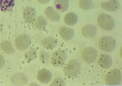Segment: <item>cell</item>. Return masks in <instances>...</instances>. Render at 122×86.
<instances>
[{
  "instance_id": "obj_5",
  "label": "cell",
  "mask_w": 122,
  "mask_h": 86,
  "mask_svg": "<svg viewBox=\"0 0 122 86\" xmlns=\"http://www.w3.org/2000/svg\"><path fill=\"white\" fill-rule=\"evenodd\" d=\"M98 46L99 48L101 50L110 52L115 49L116 43L115 40L112 37L106 35L100 38L98 43Z\"/></svg>"
},
{
  "instance_id": "obj_29",
  "label": "cell",
  "mask_w": 122,
  "mask_h": 86,
  "mask_svg": "<svg viewBox=\"0 0 122 86\" xmlns=\"http://www.w3.org/2000/svg\"><path fill=\"white\" fill-rule=\"evenodd\" d=\"M2 30V27L0 23V33L1 32Z\"/></svg>"
},
{
  "instance_id": "obj_28",
  "label": "cell",
  "mask_w": 122,
  "mask_h": 86,
  "mask_svg": "<svg viewBox=\"0 0 122 86\" xmlns=\"http://www.w3.org/2000/svg\"><path fill=\"white\" fill-rule=\"evenodd\" d=\"M37 84L36 83L33 82L32 83H31V84H30V85H30V86H34V84L35 86L39 85H37Z\"/></svg>"
},
{
  "instance_id": "obj_11",
  "label": "cell",
  "mask_w": 122,
  "mask_h": 86,
  "mask_svg": "<svg viewBox=\"0 0 122 86\" xmlns=\"http://www.w3.org/2000/svg\"><path fill=\"white\" fill-rule=\"evenodd\" d=\"M44 13L47 18L52 22H58L61 17L59 12L52 6L47 7L45 10Z\"/></svg>"
},
{
  "instance_id": "obj_8",
  "label": "cell",
  "mask_w": 122,
  "mask_h": 86,
  "mask_svg": "<svg viewBox=\"0 0 122 86\" xmlns=\"http://www.w3.org/2000/svg\"><path fill=\"white\" fill-rule=\"evenodd\" d=\"M10 80L11 83L15 86H24L28 81L27 76L21 72H17L12 74L10 77Z\"/></svg>"
},
{
  "instance_id": "obj_21",
  "label": "cell",
  "mask_w": 122,
  "mask_h": 86,
  "mask_svg": "<svg viewBox=\"0 0 122 86\" xmlns=\"http://www.w3.org/2000/svg\"><path fill=\"white\" fill-rule=\"evenodd\" d=\"M64 20L65 23L69 26H73L77 23L78 20L77 15L73 12H70L64 16Z\"/></svg>"
},
{
  "instance_id": "obj_9",
  "label": "cell",
  "mask_w": 122,
  "mask_h": 86,
  "mask_svg": "<svg viewBox=\"0 0 122 86\" xmlns=\"http://www.w3.org/2000/svg\"><path fill=\"white\" fill-rule=\"evenodd\" d=\"M36 16V10L29 6L25 7L22 12V16L24 21L27 23L30 24L34 21Z\"/></svg>"
},
{
  "instance_id": "obj_16",
  "label": "cell",
  "mask_w": 122,
  "mask_h": 86,
  "mask_svg": "<svg viewBox=\"0 0 122 86\" xmlns=\"http://www.w3.org/2000/svg\"><path fill=\"white\" fill-rule=\"evenodd\" d=\"M96 29L95 27L91 24L85 25L81 29V33L82 35L87 38H92L94 37L96 35Z\"/></svg>"
},
{
  "instance_id": "obj_23",
  "label": "cell",
  "mask_w": 122,
  "mask_h": 86,
  "mask_svg": "<svg viewBox=\"0 0 122 86\" xmlns=\"http://www.w3.org/2000/svg\"><path fill=\"white\" fill-rule=\"evenodd\" d=\"M79 4L80 8L84 10H91L94 7L92 0H79Z\"/></svg>"
},
{
  "instance_id": "obj_10",
  "label": "cell",
  "mask_w": 122,
  "mask_h": 86,
  "mask_svg": "<svg viewBox=\"0 0 122 86\" xmlns=\"http://www.w3.org/2000/svg\"><path fill=\"white\" fill-rule=\"evenodd\" d=\"M52 75L51 72L46 69L39 70L36 75V78L41 83L46 84L49 82L51 80Z\"/></svg>"
},
{
  "instance_id": "obj_3",
  "label": "cell",
  "mask_w": 122,
  "mask_h": 86,
  "mask_svg": "<svg viewBox=\"0 0 122 86\" xmlns=\"http://www.w3.org/2000/svg\"><path fill=\"white\" fill-rule=\"evenodd\" d=\"M81 69V66L76 60L71 59L67 62L63 69L64 75L69 78L77 76L79 74Z\"/></svg>"
},
{
  "instance_id": "obj_12",
  "label": "cell",
  "mask_w": 122,
  "mask_h": 86,
  "mask_svg": "<svg viewBox=\"0 0 122 86\" xmlns=\"http://www.w3.org/2000/svg\"><path fill=\"white\" fill-rule=\"evenodd\" d=\"M97 62L98 65L101 67L108 69L112 66V60L110 56L105 54H101L98 58Z\"/></svg>"
},
{
  "instance_id": "obj_1",
  "label": "cell",
  "mask_w": 122,
  "mask_h": 86,
  "mask_svg": "<svg viewBox=\"0 0 122 86\" xmlns=\"http://www.w3.org/2000/svg\"><path fill=\"white\" fill-rule=\"evenodd\" d=\"M104 80L106 84L109 86H118L121 83L122 75L120 70L115 68L108 71L105 75Z\"/></svg>"
},
{
  "instance_id": "obj_26",
  "label": "cell",
  "mask_w": 122,
  "mask_h": 86,
  "mask_svg": "<svg viewBox=\"0 0 122 86\" xmlns=\"http://www.w3.org/2000/svg\"><path fill=\"white\" fill-rule=\"evenodd\" d=\"M5 63V60L3 56L0 53V69L4 66Z\"/></svg>"
},
{
  "instance_id": "obj_4",
  "label": "cell",
  "mask_w": 122,
  "mask_h": 86,
  "mask_svg": "<svg viewBox=\"0 0 122 86\" xmlns=\"http://www.w3.org/2000/svg\"><path fill=\"white\" fill-rule=\"evenodd\" d=\"M67 57L66 51L62 49H58L53 52L50 57L51 64L54 66L60 67L62 66Z\"/></svg>"
},
{
  "instance_id": "obj_24",
  "label": "cell",
  "mask_w": 122,
  "mask_h": 86,
  "mask_svg": "<svg viewBox=\"0 0 122 86\" xmlns=\"http://www.w3.org/2000/svg\"><path fill=\"white\" fill-rule=\"evenodd\" d=\"M39 59L42 63L48 65L49 63L50 56L49 53L46 51L41 50L39 54Z\"/></svg>"
},
{
  "instance_id": "obj_14",
  "label": "cell",
  "mask_w": 122,
  "mask_h": 86,
  "mask_svg": "<svg viewBox=\"0 0 122 86\" xmlns=\"http://www.w3.org/2000/svg\"><path fill=\"white\" fill-rule=\"evenodd\" d=\"M100 6L104 10L112 12L118 10L120 7V4L117 0H110L101 2Z\"/></svg>"
},
{
  "instance_id": "obj_13",
  "label": "cell",
  "mask_w": 122,
  "mask_h": 86,
  "mask_svg": "<svg viewBox=\"0 0 122 86\" xmlns=\"http://www.w3.org/2000/svg\"><path fill=\"white\" fill-rule=\"evenodd\" d=\"M58 32L61 38L66 41L69 40L72 38L74 34V31L73 29L65 26L60 27Z\"/></svg>"
},
{
  "instance_id": "obj_20",
  "label": "cell",
  "mask_w": 122,
  "mask_h": 86,
  "mask_svg": "<svg viewBox=\"0 0 122 86\" xmlns=\"http://www.w3.org/2000/svg\"><path fill=\"white\" fill-rule=\"evenodd\" d=\"M0 47L2 50L6 54H11L15 52L12 44L9 40H5L2 41L0 44Z\"/></svg>"
},
{
  "instance_id": "obj_25",
  "label": "cell",
  "mask_w": 122,
  "mask_h": 86,
  "mask_svg": "<svg viewBox=\"0 0 122 86\" xmlns=\"http://www.w3.org/2000/svg\"><path fill=\"white\" fill-rule=\"evenodd\" d=\"M65 83L62 77H58L55 78L49 85L50 86H65Z\"/></svg>"
},
{
  "instance_id": "obj_17",
  "label": "cell",
  "mask_w": 122,
  "mask_h": 86,
  "mask_svg": "<svg viewBox=\"0 0 122 86\" xmlns=\"http://www.w3.org/2000/svg\"><path fill=\"white\" fill-rule=\"evenodd\" d=\"M48 23L46 19L42 15L38 16L34 21V26L37 29L43 30L46 28Z\"/></svg>"
},
{
  "instance_id": "obj_18",
  "label": "cell",
  "mask_w": 122,
  "mask_h": 86,
  "mask_svg": "<svg viewBox=\"0 0 122 86\" xmlns=\"http://www.w3.org/2000/svg\"><path fill=\"white\" fill-rule=\"evenodd\" d=\"M53 3L55 9L59 12H64L69 6L68 0H54Z\"/></svg>"
},
{
  "instance_id": "obj_15",
  "label": "cell",
  "mask_w": 122,
  "mask_h": 86,
  "mask_svg": "<svg viewBox=\"0 0 122 86\" xmlns=\"http://www.w3.org/2000/svg\"><path fill=\"white\" fill-rule=\"evenodd\" d=\"M57 44V40L53 37L48 36L43 38L41 41L42 46L47 50H52L55 48Z\"/></svg>"
},
{
  "instance_id": "obj_22",
  "label": "cell",
  "mask_w": 122,
  "mask_h": 86,
  "mask_svg": "<svg viewBox=\"0 0 122 86\" xmlns=\"http://www.w3.org/2000/svg\"><path fill=\"white\" fill-rule=\"evenodd\" d=\"M37 50L34 47L30 48L25 53V59L28 61H32L35 60L37 57Z\"/></svg>"
},
{
  "instance_id": "obj_6",
  "label": "cell",
  "mask_w": 122,
  "mask_h": 86,
  "mask_svg": "<svg viewBox=\"0 0 122 86\" xmlns=\"http://www.w3.org/2000/svg\"><path fill=\"white\" fill-rule=\"evenodd\" d=\"M31 40L29 35L25 34H21L15 38L14 43L18 50L23 51L29 48L31 44Z\"/></svg>"
},
{
  "instance_id": "obj_19",
  "label": "cell",
  "mask_w": 122,
  "mask_h": 86,
  "mask_svg": "<svg viewBox=\"0 0 122 86\" xmlns=\"http://www.w3.org/2000/svg\"><path fill=\"white\" fill-rule=\"evenodd\" d=\"M15 3V0H0V10L4 12L11 11Z\"/></svg>"
},
{
  "instance_id": "obj_7",
  "label": "cell",
  "mask_w": 122,
  "mask_h": 86,
  "mask_svg": "<svg viewBox=\"0 0 122 86\" xmlns=\"http://www.w3.org/2000/svg\"><path fill=\"white\" fill-rule=\"evenodd\" d=\"M97 55V51L95 48L92 47L88 46L83 50L81 53V57L85 62L90 64L95 61Z\"/></svg>"
},
{
  "instance_id": "obj_27",
  "label": "cell",
  "mask_w": 122,
  "mask_h": 86,
  "mask_svg": "<svg viewBox=\"0 0 122 86\" xmlns=\"http://www.w3.org/2000/svg\"><path fill=\"white\" fill-rule=\"evenodd\" d=\"M39 3L41 4H45L49 2L51 0H36Z\"/></svg>"
},
{
  "instance_id": "obj_2",
  "label": "cell",
  "mask_w": 122,
  "mask_h": 86,
  "mask_svg": "<svg viewBox=\"0 0 122 86\" xmlns=\"http://www.w3.org/2000/svg\"><path fill=\"white\" fill-rule=\"evenodd\" d=\"M97 22L99 26L102 30L109 31L112 29L115 25L114 19L110 15L102 13L98 15Z\"/></svg>"
}]
</instances>
